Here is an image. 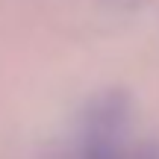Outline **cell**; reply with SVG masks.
<instances>
[{
  "mask_svg": "<svg viewBox=\"0 0 159 159\" xmlns=\"http://www.w3.org/2000/svg\"><path fill=\"white\" fill-rule=\"evenodd\" d=\"M127 121L124 115H94V124L83 133L80 144L68 159H153L144 148L127 142Z\"/></svg>",
  "mask_w": 159,
  "mask_h": 159,
  "instance_id": "6da1fadb",
  "label": "cell"
}]
</instances>
